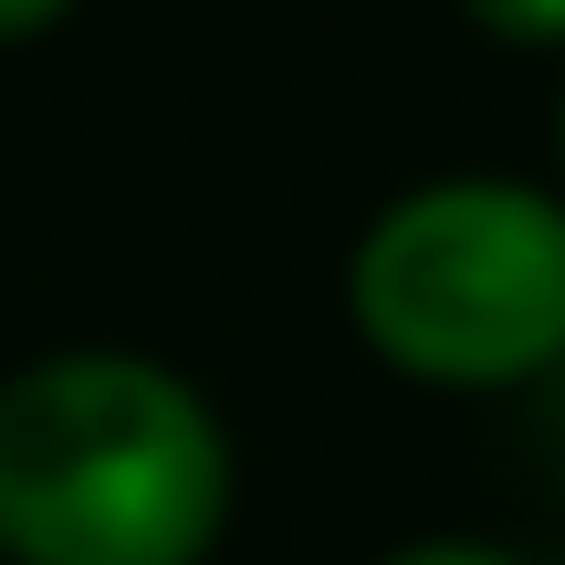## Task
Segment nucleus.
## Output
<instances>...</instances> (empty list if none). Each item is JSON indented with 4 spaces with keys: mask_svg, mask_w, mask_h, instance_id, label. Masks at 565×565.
<instances>
[{
    "mask_svg": "<svg viewBox=\"0 0 565 565\" xmlns=\"http://www.w3.org/2000/svg\"><path fill=\"white\" fill-rule=\"evenodd\" d=\"M242 503L231 429L137 345L0 377V565H210Z\"/></svg>",
    "mask_w": 565,
    "mask_h": 565,
    "instance_id": "1",
    "label": "nucleus"
},
{
    "mask_svg": "<svg viewBox=\"0 0 565 565\" xmlns=\"http://www.w3.org/2000/svg\"><path fill=\"white\" fill-rule=\"evenodd\" d=\"M345 315L408 387H545L565 356V189L482 168L398 189L345 252Z\"/></svg>",
    "mask_w": 565,
    "mask_h": 565,
    "instance_id": "2",
    "label": "nucleus"
},
{
    "mask_svg": "<svg viewBox=\"0 0 565 565\" xmlns=\"http://www.w3.org/2000/svg\"><path fill=\"white\" fill-rule=\"evenodd\" d=\"M461 21L513 53H565V0H461Z\"/></svg>",
    "mask_w": 565,
    "mask_h": 565,
    "instance_id": "3",
    "label": "nucleus"
},
{
    "mask_svg": "<svg viewBox=\"0 0 565 565\" xmlns=\"http://www.w3.org/2000/svg\"><path fill=\"white\" fill-rule=\"evenodd\" d=\"M377 565H524L513 545H482V534H419V545H387Z\"/></svg>",
    "mask_w": 565,
    "mask_h": 565,
    "instance_id": "4",
    "label": "nucleus"
},
{
    "mask_svg": "<svg viewBox=\"0 0 565 565\" xmlns=\"http://www.w3.org/2000/svg\"><path fill=\"white\" fill-rule=\"evenodd\" d=\"M74 11V0H0V53H21V42H42L53 21Z\"/></svg>",
    "mask_w": 565,
    "mask_h": 565,
    "instance_id": "5",
    "label": "nucleus"
},
{
    "mask_svg": "<svg viewBox=\"0 0 565 565\" xmlns=\"http://www.w3.org/2000/svg\"><path fill=\"white\" fill-rule=\"evenodd\" d=\"M555 168H565V95H555Z\"/></svg>",
    "mask_w": 565,
    "mask_h": 565,
    "instance_id": "6",
    "label": "nucleus"
},
{
    "mask_svg": "<svg viewBox=\"0 0 565 565\" xmlns=\"http://www.w3.org/2000/svg\"><path fill=\"white\" fill-rule=\"evenodd\" d=\"M545 387H555V408H565V356H555V377H545Z\"/></svg>",
    "mask_w": 565,
    "mask_h": 565,
    "instance_id": "7",
    "label": "nucleus"
}]
</instances>
